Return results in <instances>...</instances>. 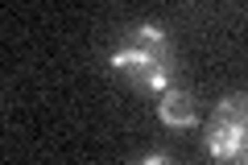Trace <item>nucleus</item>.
<instances>
[{
	"mask_svg": "<svg viewBox=\"0 0 248 165\" xmlns=\"http://www.w3.org/2000/svg\"><path fill=\"white\" fill-rule=\"evenodd\" d=\"M137 165H174V161H170L166 153H149V157H141V161H137Z\"/></svg>",
	"mask_w": 248,
	"mask_h": 165,
	"instance_id": "20e7f679",
	"label": "nucleus"
},
{
	"mask_svg": "<svg viewBox=\"0 0 248 165\" xmlns=\"http://www.w3.org/2000/svg\"><path fill=\"white\" fill-rule=\"evenodd\" d=\"M108 66L128 87L145 91V95H157V99L170 87H178V50L157 21H137V25L124 29L120 42L108 54Z\"/></svg>",
	"mask_w": 248,
	"mask_h": 165,
	"instance_id": "f257e3e1",
	"label": "nucleus"
},
{
	"mask_svg": "<svg viewBox=\"0 0 248 165\" xmlns=\"http://www.w3.org/2000/svg\"><path fill=\"white\" fill-rule=\"evenodd\" d=\"M207 149L219 161L248 165V91H232L207 120Z\"/></svg>",
	"mask_w": 248,
	"mask_h": 165,
	"instance_id": "f03ea898",
	"label": "nucleus"
},
{
	"mask_svg": "<svg viewBox=\"0 0 248 165\" xmlns=\"http://www.w3.org/2000/svg\"><path fill=\"white\" fill-rule=\"evenodd\" d=\"M157 116L161 124H170V128H190V124H199V99L190 87H170L166 95L157 99Z\"/></svg>",
	"mask_w": 248,
	"mask_h": 165,
	"instance_id": "7ed1b4c3",
	"label": "nucleus"
}]
</instances>
